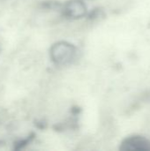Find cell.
Listing matches in <instances>:
<instances>
[{"label":"cell","instance_id":"cell-1","mask_svg":"<svg viewBox=\"0 0 150 151\" xmlns=\"http://www.w3.org/2000/svg\"><path fill=\"white\" fill-rule=\"evenodd\" d=\"M75 53L74 47L65 42L54 44L50 49V57L57 64H66L70 62Z\"/></svg>","mask_w":150,"mask_h":151},{"label":"cell","instance_id":"cell-2","mask_svg":"<svg viewBox=\"0 0 150 151\" xmlns=\"http://www.w3.org/2000/svg\"><path fill=\"white\" fill-rule=\"evenodd\" d=\"M120 150H149L150 151V140L149 138L133 134L125 138L120 143Z\"/></svg>","mask_w":150,"mask_h":151},{"label":"cell","instance_id":"cell-3","mask_svg":"<svg viewBox=\"0 0 150 151\" xmlns=\"http://www.w3.org/2000/svg\"><path fill=\"white\" fill-rule=\"evenodd\" d=\"M85 4L79 0H72L65 6V14L70 18H80L86 13Z\"/></svg>","mask_w":150,"mask_h":151}]
</instances>
